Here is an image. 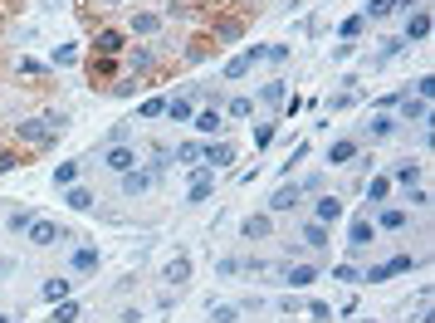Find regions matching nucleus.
I'll list each match as a JSON object with an SVG mask.
<instances>
[{
  "label": "nucleus",
  "mask_w": 435,
  "mask_h": 323,
  "mask_svg": "<svg viewBox=\"0 0 435 323\" xmlns=\"http://www.w3.org/2000/svg\"><path fill=\"white\" fill-rule=\"evenodd\" d=\"M313 220L337 225V220H342V201H337V196H323V201H318V211H313Z\"/></svg>",
  "instance_id": "nucleus-18"
},
{
  "label": "nucleus",
  "mask_w": 435,
  "mask_h": 323,
  "mask_svg": "<svg viewBox=\"0 0 435 323\" xmlns=\"http://www.w3.org/2000/svg\"><path fill=\"white\" fill-rule=\"evenodd\" d=\"M186 279H191V260H186V255H176V260L167 265V284H171V289H181Z\"/></svg>",
  "instance_id": "nucleus-17"
},
{
  "label": "nucleus",
  "mask_w": 435,
  "mask_h": 323,
  "mask_svg": "<svg viewBox=\"0 0 435 323\" xmlns=\"http://www.w3.org/2000/svg\"><path fill=\"white\" fill-rule=\"evenodd\" d=\"M127 137H132V127H127V122H112V127H108V147L127 142Z\"/></svg>",
  "instance_id": "nucleus-43"
},
{
  "label": "nucleus",
  "mask_w": 435,
  "mask_h": 323,
  "mask_svg": "<svg viewBox=\"0 0 435 323\" xmlns=\"http://www.w3.org/2000/svg\"><path fill=\"white\" fill-rule=\"evenodd\" d=\"M211 319L216 323H240V304H211Z\"/></svg>",
  "instance_id": "nucleus-32"
},
{
  "label": "nucleus",
  "mask_w": 435,
  "mask_h": 323,
  "mask_svg": "<svg viewBox=\"0 0 435 323\" xmlns=\"http://www.w3.org/2000/svg\"><path fill=\"white\" fill-rule=\"evenodd\" d=\"M162 30V15H132V34H157Z\"/></svg>",
  "instance_id": "nucleus-26"
},
{
  "label": "nucleus",
  "mask_w": 435,
  "mask_h": 323,
  "mask_svg": "<svg viewBox=\"0 0 435 323\" xmlns=\"http://www.w3.org/2000/svg\"><path fill=\"white\" fill-rule=\"evenodd\" d=\"M279 274H284V284H289V289H309V284L318 279V265H284Z\"/></svg>",
  "instance_id": "nucleus-9"
},
{
  "label": "nucleus",
  "mask_w": 435,
  "mask_h": 323,
  "mask_svg": "<svg viewBox=\"0 0 435 323\" xmlns=\"http://www.w3.org/2000/svg\"><path fill=\"white\" fill-rule=\"evenodd\" d=\"M269 230H274V220H269V215H249V220L240 225V235H245V240H269Z\"/></svg>",
  "instance_id": "nucleus-15"
},
{
  "label": "nucleus",
  "mask_w": 435,
  "mask_h": 323,
  "mask_svg": "<svg viewBox=\"0 0 435 323\" xmlns=\"http://www.w3.org/2000/svg\"><path fill=\"white\" fill-rule=\"evenodd\" d=\"M299 201H304V186H299V182H284V186L269 196V211H294Z\"/></svg>",
  "instance_id": "nucleus-7"
},
{
  "label": "nucleus",
  "mask_w": 435,
  "mask_h": 323,
  "mask_svg": "<svg viewBox=\"0 0 435 323\" xmlns=\"http://www.w3.org/2000/svg\"><path fill=\"white\" fill-rule=\"evenodd\" d=\"M30 225H34V211H15L10 215V230H15V235H25Z\"/></svg>",
  "instance_id": "nucleus-38"
},
{
  "label": "nucleus",
  "mask_w": 435,
  "mask_h": 323,
  "mask_svg": "<svg viewBox=\"0 0 435 323\" xmlns=\"http://www.w3.org/2000/svg\"><path fill=\"white\" fill-rule=\"evenodd\" d=\"M201 147H206V142H181V147H176V162H201Z\"/></svg>",
  "instance_id": "nucleus-37"
},
{
  "label": "nucleus",
  "mask_w": 435,
  "mask_h": 323,
  "mask_svg": "<svg viewBox=\"0 0 435 323\" xmlns=\"http://www.w3.org/2000/svg\"><path fill=\"white\" fill-rule=\"evenodd\" d=\"M367 127H372V137H391V132H396V118H391V113H377Z\"/></svg>",
  "instance_id": "nucleus-28"
},
{
  "label": "nucleus",
  "mask_w": 435,
  "mask_h": 323,
  "mask_svg": "<svg viewBox=\"0 0 435 323\" xmlns=\"http://www.w3.org/2000/svg\"><path fill=\"white\" fill-rule=\"evenodd\" d=\"M112 94H117V99H132V94H137V79H122V84H112Z\"/></svg>",
  "instance_id": "nucleus-50"
},
{
  "label": "nucleus",
  "mask_w": 435,
  "mask_h": 323,
  "mask_svg": "<svg viewBox=\"0 0 435 323\" xmlns=\"http://www.w3.org/2000/svg\"><path fill=\"white\" fill-rule=\"evenodd\" d=\"M254 113V99H230V118H249Z\"/></svg>",
  "instance_id": "nucleus-45"
},
{
  "label": "nucleus",
  "mask_w": 435,
  "mask_h": 323,
  "mask_svg": "<svg viewBox=\"0 0 435 323\" xmlns=\"http://www.w3.org/2000/svg\"><path fill=\"white\" fill-rule=\"evenodd\" d=\"M108 74H112L108 59H93V84H98V79H108Z\"/></svg>",
  "instance_id": "nucleus-52"
},
{
  "label": "nucleus",
  "mask_w": 435,
  "mask_h": 323,
  "mask_svg": "<svg viewBox=\"0 0 435 323\" xmlns=\"http://www.w3.org/2000/svg\"><path fill=\"white\" fill-rule=\"evenodd\" d=\"M0 323H10V314H0Z\"/></svg>",
  "instance_id": "nucleus-54"
},
{
  "label": "nucleus",
  "mask_w": 435,
  "mask_h": 323,
  "mask_svg": "<svg viewBox=\"0 0 435 323\" xmlns=\"http://www.w3.org/2000/svg\"><path fill=\"white\" fill-rule=\"evenodd\" d=\"M152 64H157V59H152V49H147V44H142V49H132V74H147Z\"/></svg>",
  "instance_id": "nucleus-34"
},
{
  "label": "nucleus",
  "mask_w": 435,
  "mask_h": 323,
  "mask_svg": "<svg viewBox=\"0 0 435 323\" xmlns=\"http://www.w3.org/2000/svg\"><path fill=\"white\" fill-rule=\"evenodd\" d=\"M167 167H171V152H167V147H152V177L167 172Z\"/></svg>",
  "instance_id": "nucleus-39"
},
{
  "label": "nucleus",
  "mask_w": 435,
  "mask_h": 323,
  "mask_svg": "<svg viewBox=\"0 0 435 323\" xmlns=\"http://www.w3.org/2000/svg\"><path fill=\"white\" fill-rule=\"evenodd\" d=\"M264 59H274V64H284V59H289V44H269V49H264Z\"/></svg>",
  "instance_id": "nucleus-48"
},
{
  "label": "nucleus",
  "mask_w": 435,
  "mask_h": 323,
  "mask_svg": "<svg viewBox=\"0 0 435 323\" xmlns=\"http://www.w3.org/2000/svg\"><path fill=\"white\" fill-rule=\"evenodd\" d=\"M74 59H79V49H69V44H64V49H59V54H54V64H59V69H69V64H74Z\"/></svg>",
  "instance_id": "nucleus-47"
},
{
  "label": "nucleus",
  "mask_w": 435,
  "mask_h": 323,
  "mask_svg": "<svg viewBox=\"0 0 435 323\" xmlns=\"http://www.w3.org/2000/svg\"><path fill=\"white\" fill-rule=\"evenodd\" d=\"M362 25H367L362 15H352V20H342V30H337V34H342V44H352V39L362 34Z\"/></svg>",
  "instance_id": "nucleus-33"
},
{
  "label": "nucleus",
  "mask_w": 435,
  "mask_h": 323,
  "mask_svg": "<svg viewBox=\"0 0 435 323\" xmlns=\"http://www.w3.org/2000/svg\"><path fill=\"white\" fill-rule=\"evenodd\" d=\"M391 182H401V186H416V182H421V162H396Z\"/></svg>",
  "instance_id": "nucleus-22"
},
{
  "label": "nucleus",
  "mask_w": 435,
  "mask_h": 323,
  "mask_svg": "<svg viewBox=\"0 0 435 323\" xmlns=\"http://www.w3.org/2000/svg\"><path fill=\"white\" fill-rule=\"evenodd\" d=\"M406 44H426L431 39V10L426 5H416V10H406V34H401Z\"/></svg>",
  "instance_id": "nucleus-2"
},
{
  "label": "nucleus",
  "mask_w": 435,
  "mask_h": 323,
  "mask_svg": "<svg viewBox=\"0 0 435 323\" xmlns=\"http://www.w3.org/2000/svg\"><path fill=\"white\" fill-rule=\"evenodd\" d=\"M357 152H362V142L342 137V142H332V147H327V162H332V167H347V162H357Z\"/></svg>",
  "instance_id": "nucleus-13"
},
{
  "label": "nucleus",
  "mask_w": 435,
  "mask_h": 323,
  "mask_svg": "<svg viewBox=\"0 0 435 323\" xmlns=\"http://www.w3.org/2000/svg\"><path fill=\"white\" fill-rule=\"evenodd\" d=\"M377 230H406V211L401 206H391V211H377V220H372Z\"/></svg>",
  "instance_id": "nucleus-20"
},
{
  "label": "nucleus",
  "mask_w": 435,
  "mask_h": 323,
  "mask_svg": "<svg viewBox=\"0 0 435 323\" xmlns=\"http://www.w3.org/2000/svg\"><path fill=\"white\" fill-rule=\"evenodd\" d=\"M372 240H377V225H372L367 215H357V220L347 225V245H352V250H367Z\"/></svg>",
  "instance_id": "nucleus-8"
},
{
  "label": "nucleus",
  "mask_w": 435,
  "mask_h": 323,
  "mask_svg": "<svg viewBox=\"0 0 435 323\" xmlns=\"http://www.w3.org/2000/svg\"><path fill=\"white\" fill-rule=\"evenodd\" d=\"M69 265H74V274H89V270H98V250H93V245H84V250H74V260H69Z\"/></svg>",
  "instance_id": "nucleus-21"
},
{
  "label": "nucleus",
  "mask_w": 435,
  "mask_h": 323,
  "mask_svg": "<svg viewBox=\"0 0 435 323\" xmlns=\"http://www.w3.org/2000/svg\"><path fill=\"white\" fill-rule=\"evenodd\" d=\"M15 167H20V157H15V152H0V177H5V172H15Z\"/></svg>",
  "instance_id": "nucleus-51"
},
{
  "label": "nucleus",
  "mask_w": 435,
  "mask_h": 323,
  "mask_svg": "<svg viewBox=\"0 0 435 323\" xmlns=\"http://www.w3.org/2000/svg\"><path fill=\"white\" fill-rule=\"evenodd\" d=\"M201 162H206V167H230V162H235V147H230V142H206V147H201Z\"/></svg>",
  "instance_id": "nucleus-12"
},
{
  "label": "nucleus",
  "mask_w": 435,
  "mask_h": 323,
  "mask_svg": "<svg viewBox=\"0 0 435 323\" xmlns=\"http://www.w3.org/2000/svg\"><path fill=\"white\" fill-rule=\"evenodd\" d=\"M274 142V122H264V127H254V147H269Z\"/></svg>",
  "instance_id": "nucleus-46"
},
{
  "label": "nucleus",
  "mask_w": 435,
  "mask_h": 323,
  "mask_svg": "<svg viewBox=\"0 0 435 323\" xmlns=\"http://www.w3.org/2000/svg\"><path fill=\"white\" fill-rule=\"evenodd\" d=\"M240 270H245V260H235V255H230V260H220V265H216V274H220V279H230V274H240Z\"/></svg>",
  "instance_id": "nucleus-41"
},
{
  "label": "nucleus",
  "mask_w": 435,
  "mask_h": 323,
  "mask_svg": "<svg viewBox=\"0 0 435 323\" xmlns=\"http://www.w3.org/2000/svg\"><path fill=\"white\" fill-rule=\"evenodd\" d=\"M416 99H426V103L435 99V79H431V74H421V79H416Z\"/></svg>",
  "instance_id": "nucleus-42"
},
{
  "label": "nucleus",
  "mask_w": 435,
  "mask_h": 323,
  "mask_svg": "<svg viewBox=\"0 0 435 323\" xmlns=\"http://www.w3.org/2000/svg\"><path fill=\"white\" fill-rule=\"evenodd\" d=\"M332 279H342V284H362V274H357L352 265H332Z\"/></svg>",
  "instance_id": "nucleus-40"
},
{
  "label": "nucleus",
  "mask_w": 435,
  "mask_h": 323,
  "mask_svg": "<svg viewBox=\"0 0 435 323\" xmlns=\"http://www.w3.org/2000/svg\"><path fill=\"white\" fill-rule=\"evenodd\" d=\"M64 201H69L74 211H89V206H93V191H89V186H64Z\"/></svg>",
  "instance_id": "nucleus-24"
},
{
  "label": "nucleus",
  "mask_w": 435,
  "mask_h": 323,
  "mask_svg": "<svg viewBox=\"0 0 435 323\" xmlns=\"http://www.w3.org/2000/svg\"><path fill=\"white\" fill-rule=\"evenodd\" d=\"M259 99H264V103H284V99H289V89L274 79V84H264V89H259Z\"/></svg>",
  "instance_id": "nucleus-36"
},
{
  "label": "nucleus",
  "mask_w": 435,
  "mask_h": 323,
  "mask_svg": "<svg viewBox=\"0 0 435 323\" xmlns=\"http://www.w3.org/2000/svg\"><path fill=\"white\" fill-rule=\"evenodd\" d=\"M25 235H30V245H39V250H44V245L69 240V230H59V225H54V220H44V215H34V225H30Z\"/></svg>",
  "instance_id": "nucleus-4"
},
{
  "label": "nucleus",
  "mask_w": 435,
  "mask_h": 323,
  "mask_svg": "<svg viewBox=\"0 0 435 323\" xmlns=\"http://www.w3.org/2000/svg\"><path fill=\"white\" fill-rule=\"evenodd\" d=\"M387 196H391V177H372V186H367V201H372V211H377Z\"/></svg>",
  "instance_id": "nucleus-23"
},
{
  "label": "nucleus",
  "mask_w": 435,
  "mask_h": 323,
  "mask_svg": "<svg viewBox=\"0 0 435 323\" xmlns=\"http://www.w3.org/2000/svg\"><path fill=\"white\" fill-rule=\"evenodd\" d=\"M211 191H216V172L211 167H196L191 172V186H186V201L201 206V201H211Z\"/></svg>",
  "instance_id": "nucleus-3"
},
{
  "label": "nucleus",
  "mask_w": 435,
  "mask_h": 323,
  "mask_svg": "<svg viewBox=\"0 0 435 323\" xmlns=\"http://www.w3.org/2000/svg\"><path fill=\"white\" fill-rule=\"evenodd\" d=\"M352 103H357V89H337L323 108H327V113H342V108H352Z\"/></svg>",
  "instance_id": "nucleus-25"
},
{
  "label": "nucleus",
  "mask_w": 435,
  "mask_h": 323,
  "mask_svg": "<svg viewBox=\"0 0 435 323\" xmlns=\"http://www.w3.org/2000/svg\"><path fill=\"white\" fill-rule=\"evenodd\" d=\"M401 122H421V127H431V103H426V99L401 94Z\"/></svg>",
  "instance_id": "nucleus-6"
},
{
  "label": "nucleus",
  "mask_w": 435,
  "mask_h": 323,
  "mask_svg": "<svg viewBox=\"0 0 435 323\" xmlns=\"http://www.w3.org/2000/svg\"><path fill=\"white\" fill-rule=\"evenodd\" d=\"M103 167H112V172L122 177V172H132V167H137V152H132L127 142H117V147H108V152H103Z\"/></svg>",
  "instance_id": "nucleus-5"
},
{
  "label": "nucleus",
  "mask_w": 435,
  "mask_h": 323,
  "mask_svg": "<svg viewBox=\"0 0 435 323\" xmlns=\"http://www.w3.org/2000/svg\"><path fill=\"white\" fill-rule=\"evenodd\" d=\"M401 49H406V39H382V49L372 54V64H387V59H396Z\"/></svg>",
  "instance_id": "nucleus-27"
},
{
  "label": "nucleus",
  "mask_w": 435,
  "mask_h": 323,
  "mask_svg": "<svg viewBox=\"0 0 435 323\" xmlns=\"http://www.w3.org/2000/svg\"><path fill=\"white\" fill-rule=\"evenodd\" d=\"M137 113H142V118H162V113H167V99H147Z\"/></svg>",
  "instance_id": "nucleus-44"
},
{
  "label": "nucleus",
  "mask_w": 435,
  "mask_h": 323,
  "mask_svg": "<svg viewBox=\"0 0 435 323\" xmlns=\"http://www.w3.org/2000/svg\"><path fill=\"white\" fill-rule=\"evenodd\" d=\"M69 284H74V279H49V284H44V299H49V304L69 299Z\"/></svg>",
  "instance_id": "nucleus-31"
},
{
  "label": "nucleus",
  "mask_w": 435,
  "mask_h": 323,
  "mask_svg": "<svg viewBox=\"0 0 435 323\" xmlns=\"http://www.w3.org/2000/svg\"><path fill=\"white\" fill-rule=\"evenodd\" d=\"M20 74L34 79V74H44V64H39V59H20Z\"/></svg>",
  "instance_id": "nucleus-49"
},
{
  "label": "nucleus",
  "mask_w": 435,
  "mask_h": 323,
  "mask_svg": "<svg viewBox=\"0 0 435 323\" xmlns=\"http://www.w3.org/2000/svg\"><path fill=\"white\" fill-rule=\"evenodd\" d=\"M167 118H171V122H191V118H196V103H191V99H167Z\"/></svg>",
  "instance_id": "nucleus-19"
},
{
  "label": "nucleus",
  "mask_w": 435,
  "mask_h": 323,
  "mask_svg": "<svg viewBox=\"0 0 435 323\" xmlns=\"http://www.w3.org/2000/svg\"><path fill=\"white\" fill-rule=\"evenodd\" d=\"M64 127H69L64 113H44V118H20V122H15V137L30 142V147H54V142L64 137Z\"/></svg>",
  "instance_id": "nucleus-1"
},
{
  "label": "nucleus",
  "mask_w": 435,
  "mask_h": 323,
  "mask_svg": "<svg viewBox=\"0 0 435 323\" xmlns=\"http://www.w3.org/2000/svg\"><path fill=\"white\" fill-rule=\"evenodd\" d=\"M327 240H332V235H327L323 220H309V225H304V245H309V250H327Z\"/></svg>",
  "instance_id": "nucleus-16"
},
{
  "label": "nucleus",
  "mask_w": 435,
  "mask_h": 323,
  "mask_svg": "<svg viewBox=\"0 0 435 323\" xmlns=\"http://www.w3.org/2000/svg\"><path fill=\"white\" fill-rule=\"evenodd\" d=\"M249 69H254V64H249V59H245V54H235V59H230V64H225V79H245V74H249Z\"/></svg>",
  "instance_id": "nucleus-35"
},
{
  "label": "nucleus",
  "mask_w": 435,
  "mask_h": 323,
  "mask_svg": "<svg viewBox=\"0 0 435 323\" xmlns=\"http://www.w3.org/2000/svg\"><path fill=\"white\" fill-rule=\"evenodd\" d=\"M191 127H196L201 137H216L220 127H225V118H220V108H201V113L191 118Z\"/></svg>",
  "instance_id": "nucleus-11"
},
{
  "label": "nucleus",
  "mask_w": 435,
  "mask_h": 323,
  "mask_svg": "<svg viewBox=\"0 0 435 323\" xmlns=\"http://www.w3.org/2000/svg\"><path fill=\"white\" fill-rule=\"evenodd\" d=\"M112 54H122V34L117 30H98L93 34V59H112Z\"/></svg>",
  "instance_id": "nucleus-10"
},
{
  "label": "nucleus",
  "mask_w": 435,
  "mask_h": 323,
  "mask_svg": "<svg viewBox=\"0 0 435 323\" xmlns=\"http://www.w3.org/2000/svg\"><path fill=\"white\" fill-rule=\"evenodd\" d=\"M98 5H103V10H112V5H117V0H98Z\"/></svg>",
  "instance_id": "nucleus-53"
},
{
  "label": "nucleus",
  "mask_w": 435,
  "mask_h": 323,
  "mask_svg": "<svg viewBox=\"0 0 435 323\" xmlns=\"http://www.w3.org/2000/svg\"><path fill=\"white\" fill-rule=\"evenodd\" d=\"M240 34H245V25H240V20H216V39L230 44V39H240Z\"/></svg>",
  "instance_id": "nucleus-29"
},
{
  "label": "nucleus",
  "mask_w": 435,
  "mask_h": 323,
  "mask_svg": "<svg viewBox=\"0 0 435 323\" xmlns=\"http://www.w3.org/2000/svg\"><path fill=\"white\" fill-rule=\"evenodd\" d=\"M79 182V162H59V172H54V186H74Z\"/></svg>",
  "instance_id": "nucleus-30"
},
{
  "label": "nucleus",
  "mask_w": 435,
  "mask_h": 323,
  "mask_svg": "<svg viewBox=\"0 0 435 323\" xmlns=\"http://www.w3.org/2000/svg\"><path fill=\"white\" fill-rule=\"evenodd\" d=\"M117 186H122V196H132V201H137V196L152 186V172H137V167H132V172H122V182H117Z\"/></svg>",
  "instance_id": "nucleus-14"
}]
</instances>
